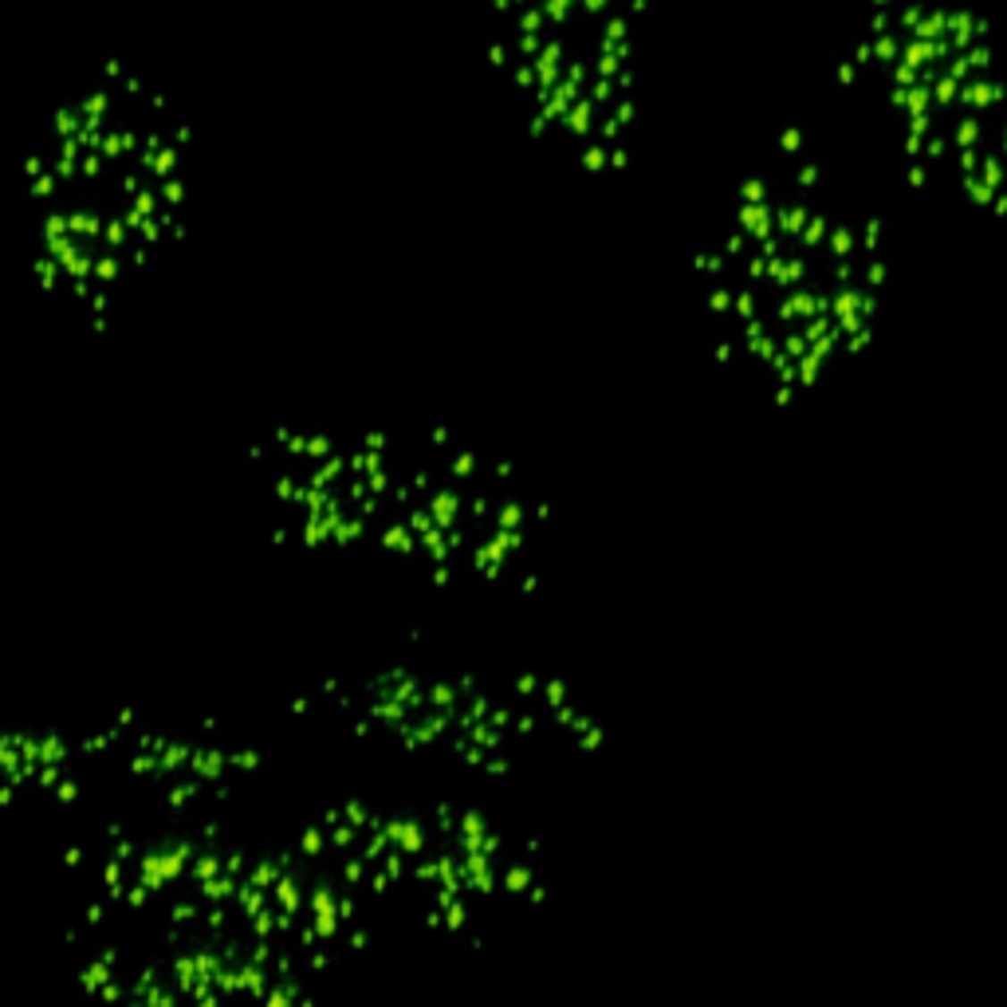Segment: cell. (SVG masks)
<instances>
[]
</instances>
